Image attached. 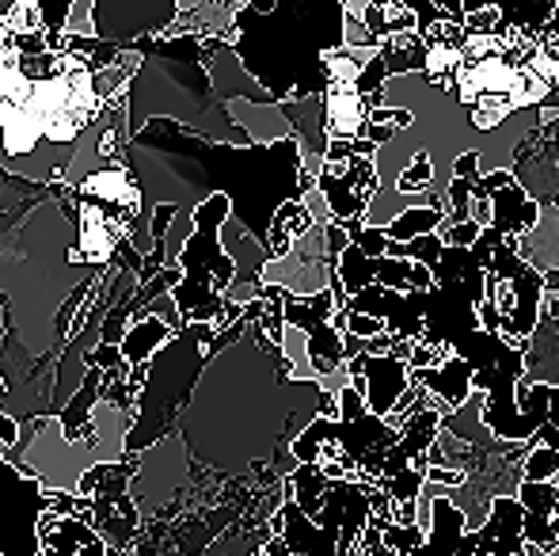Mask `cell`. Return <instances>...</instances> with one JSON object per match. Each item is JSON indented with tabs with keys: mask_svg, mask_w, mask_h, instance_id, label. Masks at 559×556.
Returning <instances> with one entry per match:
<instances>
[{
	"mask_svg": "<svg viewBox=\"0 0 559 556\" xmlns=\"http://www.w3.org/2000/svg\"><path fill=\"white\" fill-rule=\"evenodd\" d=\"M0 27H4L8 35H46V31H43V8H38V0H15V4H8Z\"/></svg>",
	"mask_w": 559,
	"mask_h": 556,
	"instance_id": "4dcf8cb0",
	"label": "cell"
},
{
	"mask_svg": "<svg viewBox=\"0 0 559 556\" xmlns=\"http://www.w3.org/2000/svg\"><path fill=\"white\" fill-rule=\"evenodd\" d=\"M377 527V522H373ZM381 530V537H384V545H389L396 556H412V553H419L423 545H427V530L423 527H396V522H389V527H377Z\"/></svg>",
	"mask_w": 559,
	"mask_h": 556,
	"instance_id": "d6a6232c",
	"label": "cell"
},
{
	"mask_svg": "<svg viewBox=\"0 0 559 556\" xmlns=\"http://www.w3.org/2000/svg\"><path fill=\"white\" fill-rule=\"evenodd\" d=\"M20 438H23V423L12 419V416H0V453L15 450V446H20Z\"/></svg>",
	"mask_w": 559,
	"mask_h": 556,
	"instance_id": "f35d334b",
	"label": "cell"
},
{
	"mask_svg": "<svg viewBox=\"0 0 559 556\" xmlns=\"http://www.w3.org/2000/svg\"><path fill=\"white\" fill-rule=\"evenodd\" d=\"M133 50L141 54L138 76L126 88L130 104V134L138 138L148 122L171 119L191 138L214 141V145L248 149L251 138L236 127L228 107L217 99L206 66V43L191 35L179 38H145Z\"/></svg>",
	"mask_w": 559,
	"mask_h": 556,
	"instance_id": "5b68a950",
	"label": "cell"
},
{
	"mask_svg": "<svg viewBox=\"0 0 559 556\" xmlns=\"http://www.w3.org/2000/svg\"><path fill=\"white\" fill-rule=\"evenodd\" d=\"M317 229V217H312V210L301 202H286V206L274 214L271 222V237H266V256L274 260H286L289 252H294V245L301 237H309V233Z\"/></svg>",
	"mask_w": 559,
	"mask_h": 556,
	"instance_id": "cb8c5ba5",
	"label": "cell"
},
{
	"mask_svg": "<svg viewBox=\"0 0 559 556\" xmlns=\"http://www.w3.org/2000/svg\"><path fill=\"white\" fill-rule=\"evenodd\" d=\"M525 484H559V450H552V446H530Z\"/></svg>",
	"mask_w": 559,
	"mask_h": 556,
	"instance_id": "1f68e13d",
	"label": "cell"
},
{
	"mask_svg": "<svg viewBox=\"0 0 559 556\" xmlns=\"http://www.w3.org/2000/svg\"><path fill=\"white\" fill-rule=\"evenodd\" d=\"M377 54L369 50H350V46H338V50L328 54V84H358L366 66L373 61Z\"/></svg>",
	"mask_w": 559,
	"mask_h": 556,
	"instance_id": "f546056e",
	"label": "cell"
},
{
	"mask_svg": "<svg viewBox=\"0 0 559 556\" xmlns=\"http://www.w3.org/2000/svg\"><path fill=\"white\" fill-rule=\"evenodd\" d=\"M126 168L141 184V222L130 229V248L148 260L153 252V214L176 206V222L164 240V268H179L187 240L194 237V210L214 194L233 202V222H240L266 248L271 222L286 202H301L317 191L305 171L301 145L286 138L278 145H214L191 138L171 119H156L126 149Z\"/></svg>",
	"mask_w": 559,
	"mask_h": 556,
	"instance_id": "6da1fadb",
	"label": "cell"
},
{
	"mask_svg": "<svg viewBox=\"0 0 559 556\" xmlns=\"http://www.w3.org/2000/svg\"><path fill=\"white\" fill-rule=\"evenodd\" d=\"M38 8H43V31L46 35H66L73 0H38Z\"/></svg>",
	"mask_w": 559,
	"mask_h": 556,
	"instance_id": "e575fe53",
	"label": "cell"
},
{
	"mask_svg": "<svg viewBox=\"0 0 559 556\" xmlns=\"http://www.w3.org/2000/svg\"><path fill=\"white\" fill-rule=\"evenodd\" d=\"M530 446H552V450H559V389L552 393V416H548V427L540 430Z\"/></svg>",
	"mask_w": 559,
	"mask_h": 556,
	"instance_id": "8d00e7d4",
	"label": "cell"
},
{
	"mask_svg": "<svg viewBox=\"0 0 559 556\" xmlns=\"http://www.w3.org/2000/svg\"><path fill=\"white\" fill-rule=\"evenodd\" d=\"M438 237H442L445 248H472L484 237V229H479L476 222H464V225H453V229H438Z\"/></svg>",
	"mask_w": 559,
	"mask_h": 556,
	"instance_id": "d590c367",
	"label": "cell"
},
{
	"mask_svg": "<svg viewBox=\"0 0 559 556\" xmlns=\"http://www.w3.org/2000/svg\"><path fill=\"white\" fill-rule=\"evenodd\" d=\"M392 191L404 194V199H423V194L445 191L442 176H438L435 153H430V149H415V153L404 161V168H400V176H396V184H392Z\"/></svg>",
	"mask_w": 559,
	"mask_h": 556,
	"instance_id": "4316f807",
	"label": "cell"
},
{
	"mask_svg": "<svg viewBox=\"0 0 559 556\" xmlns=\"http://www.w3.org/2000/svg\"><path fill=\"white\" fill-rule=\"evenodd\" d=\"M350 248L343 225H317L309 237L294 245L286 260H274L263 268V286H278L294 297H317L335 286V271L343 252Z\"/></svg>",
	"mask_w": 559,
	"mask_h": 556,
	"instance_id": "30bf717a",
	"label": "cell"
},
{
	"mask_svg": "<svg viewBox=\"0 0 559 556\" xmlns=\"http://www.w3.org/2000/svg\"><path fill=\"white\" fill-rule=\"evenodd\" d=\"M324 127L332 141H361L369 130V104L358 84H332L324 92Z\"/></svg>",
	"mask_w": 559,
	"mask_h": 556,
	"instance_id": "ffe728a7",
	"label": "cell"
},
{
	"mask_svg": "<svg viewBox=\"0 0 559 556\" xmlns=\"http://www.w3.org/2000/svg\"><path fill=\"white\" fill-rule=\"evenodd\" d=\"M179 20V0H96V38L118 50L160 38Z\"/></svg>",
	"mask_w": 559,
	"mask_h": 556,
	"instance_id": "4fadbf2b",
	"label": "cell"
},
{
	"mask_svg": "<svg viewBox=\"0 0 559 556\" xmlns=\"http://www.w3.org/2000/svg\"><path fill=\"white\" fill-rule=\"evenodd\" d=\"M358 556H361V553H358Z\"/></svg>",
	"mask_w": 559,
	"mask_h": 556,
	"instance_id": "60d3db41",
	"label": "cell"
},
{
	"mask_svg": "<svg viewBox=\"0 0 559 556\" xmlns=\"http://www.w3.org/2000/svg\"><path fill=\"white\" fill-rule=\"evenodd\" d=\"M38 542H43V556H81L92 542H104V537L84 519H58L53 511H46Z\"/></svg>",
	"mask_w": 559,
	"mask_h": 556,
	"instance_id": "603a6c76",
	"label": "cell"
},
{
	"mask_svg": "<svg viewBox=\"0 0 559 556\" xmlns=\"http://www.w3.org/2000/svg\"><path fill=\"white\" fill-rule=\"evenodd\" d=\"M138 423V412H122L99 401L92 412V435L81 442H69L61 419H43V430L23 453L20 473L27 481H38L46 492H66L76 496L81 481L99 465H118L126 461V446H130V430Z\"/></svg>",
	"mask_w": 559,
	"mask_h": 556,
	"instance_id": "52a82bcc",
	"label": "cell"
},
{
	"mask_svg": "<svg viewBox=\"0 0 559 556\" xmlns=\"http://www.w3.org/2000/svg\"><path fill=\"white\" fill-rule=\"evenodd\" d=\"M263 556H294V553H289V545L282 542V537H271V542L263 545Z\"/></svg>",
	"mask_w": 559,
	"mask_h": 556,
	"instance_id": "ab89813d",
	"label": "cell"
},
{
	"mask_svg": "<svg viewBox=\"0 0 559 556\" xmlns=\"http://www.w3.org/2000/svg\"><path fill=\"white\" fill-rule=\"evenodd\" d=\"M194 458L179 435L156 442L138 458V473L130 481V499L138 507L141 522H153L191 488Z\"/></svg>",
	"mask_w": 559,
	"mask_h": 556,
	"instance_id": "8fae6325",
	"label": "cell"
},
{
	"mask_svg": "<svg viewBox=\"0 0 559 556\" xmlns=\"http://www.w3.org/2000/svg\"><path fill=\"white\" fill-rule=\"evenodd\" d=\"M346 46H350V50H369V54L381 50V43L369 35L366 20H361L358 0H346Z\"/></svg>",
	"mask_w": 559,
	"mask_h": 556,
	"instance_id": "836d02e7",
	"label": "cell"
},
{
	"mask_svg": "<svg viewBox=\"0 0 559 556\" xmlns=\"http://www.w3.org/2000/svg\"><path fill=\"white\" fill-rule=\"evenodd\" d=\"M282 492L301 507L309 519H317L328 504V492H332V481L320 473L317 465H297V473L289 481H282Z\"/></svg>",
	"mask_w": 559,
	"mask_h": 556,
	"instance_id": "f1b7e54d",
	"label": "cell"
},
{
	"mask_svg": "<svg viewBox=\"0 0 559 556\" xmlns=\"http://www.w3.org/2000/svg\"><path fill=\"white\" fill-rule=\"evenodd\" d=\"M76 191L53 194L20 229L0 233V294L8 297V335L20 340L35 358H58L53 324L69 297L96 282L76 256Z\"/></svg>",
	"mask_w": 559,
	"mask_h": 556,
	"instance_id": "3957f363",
	"label": "cell"
},
{
	"mask_svg": "<svg viewBox=\"0 0 559 556\" xmlns=\"http://www.w3.org/2000/svg\"><path fill=\"white\" fill-rule=\"evenodd\" d=\"M217 332L214 324H187L183 332L171 335V343L148 363V381L138 401V423L130 430L126 458H141L156 442L171 438L179 430L187 404L199 389L202 374L210 366V347Z\"/></svg>",
	"mask_w": 559,
	"mask_h": 556,
	"instance_id": "8992f818",
	"label": "cell"
},
{
	"mask_svg": "<svg viewBox=\"0 0 559 556\" xmlns=\"http://www.w3.org/2000/svg\"><path fill=\"white\" fill-rule=\"evenodd\" d=\"M412 378L419 381V386H427V393L435 397L438 404H445L449 416H453V412H461L464 404H468V397L476 393V389H472L476 370H472L461 355H453L445 366H438V370H423V374H412Z\"/></svg>",
	"mask_w": 559,
	"mask_h": 556,
	"instance_id": "44dd1931",
	"label": "cell"
},
{
	"mask_svg": "<svg viewBox=\"0 0 559 556\" xmlns=\"http://www.w3.org/2000/svg\"><path fill=\"white\" fill-rule=\"evenodd\" d=\"M228 217H233V202L225 194H214L194 210V237L187 240L183 256H179L183 282L171 289L187 324H214L236 282V260L222 245V229Z\"/></svg>",
	"mask_w": 559,
	"mask_h": 556,
	"instance_id": "ba28073f",
	"label": "cell"
},
{
	"mask_svg": "<svg viewBox=\"0 0 559 556\" xmlns=\"http://www.w3.org/2000/svg\"><path fill=\"white\" fill-rule=\"evenodd\" d=\"M76 194L96 202V206H104L107 214H115L126 229H133V225L141 222V184L122 164H104L99 171H92Z\"/></svg>",
	"mask_w": 559,
	"mask_h": 556,
	"instance_id": "e0dca14e",
	"label": "cell"
},
{
	"mask_svg": "<svg viewBox=\"0 0 559 556\" xmlns=\"http://www.w3.org/2000/svg\"><path fill=\"white\" fill-rule=\"evenodd\" d=\"M324 401V386L297 381L282 347L251 324L240 343L210 358L176 435L202 469L243 476L271 469L278 450H294L320 419Z\"/></svg>",
	"mask_w": 559,
	"mask_h": 556,
	"instance_id": "7a4b0ae2",
	"label": "cell"
},
{
	"mask_svg": "<svg viewBox=\"0 0 559 556\" xmlns=\"http://www.w3.org/2000/svg\"><path fill=\"white\" fill-rule=\"evenodd\" d=\"M479 187L491 194V206H495L491 229L499 233L502 240H525L540 225V217H545V206L530 199V191L518 184V176L510 168L484 171Z\"/></svg>",
	"mask_w": 559,
	"mask_h": 556,
	"instance_id": "2e32d148",
	"label": "cell"
},
{
	"mask_svg": "<svg viewBox=\"0 0 559 556\" xmlns=\"http://www.w3.org/2000/svg\"><path fill=\"white\" fill-rule=\"evenodd\" d=\"M15 54L20 58H43V54H50V46H46V35H15Z\"/></svg>",
	"mask_w": 559,
	"mask_h": 556,
	"instance_id": "74e56055",
	"label": "cell"
},
{
	"mask_svg": "<svg viewBox=\"0 0 559 556\" xmlns=\"http://www.w3.org/2000/svg\"><path fill=\"white\" fill-rule=\"evenodd\" d=\"M358 12L377 43L407 35V31H419V15H415L404 0H358Z\"/></svg>",
	"mask_w": 559,
	"mask_h": 556,
	"instance_id": "d4e9b609",
	"label": "cell"
},
{
	"mask_svg": "<svg viewBox=\"0 0 559 556\" xmlns=\"http://www.w3.org/2000/svg\"><path fill=\"white\" fill-rule=\"evenodd\" d=\"M346 46V0H248L236 4L233 50L274 104L324 96L328 54Z\"/></svg>",
	"mask_w": 559,
	"mask_h": 556,
	"instance_id": "277c9868",
	"label": "cell"
},
{
	"mask_svg": "<svg viewBox=\"0 0 559 556\" xmlns=\"http://www.w3.org/2000/svg\"><path fill=\"white\" fill-rule=\"evenodd\" d=\"M545 275L518 256V240H502L487 263V301L479 305V328L525 351L545 317Z\"/></svg>",
	"mask_w": 559,
	"mask_h": 556,
	"instance_id": "9c48e42d",
	"label": "cell"
},
{
	"mask_svg": "<svg viewBox=\"0 0 559 556\" xmlns=\"http://www.w3.org/2000/svg\"><path fill=\"white\" fill-rule=\"evenodd\" d=\"M449 206H412V210H400L389 225H384V237L392 245H412L419 237H430L445 225Z\"/></svg>",
	"mask_w": 559,
	"mask_h": 556,
	"instance_id": "83f0119b",
	"label": "cell"
},
{
	"mask_svg": "<svg viewBox=\"0 0 559 556\" xmlns=\"http://www.w3.org/2000/svg\"><path fill=\"white\" fill-rule=\"evenodd\" d=\"M346 374H350V389H358L366 409L384 423L412 389V366L392 355H358L346 363Z\"/></svg>",
	"mask_w": 559,
	"mask_h": 556,
	"instance_id": "9a60e30c",
	"label": "cell"
},
{
	"mask_svg": "<svg viewBox=\"0 0 559 556\" xmlns=\"http://www.w3.org/2000/svg\"><path fill=\"white\" fill-rule=\"evenodd\" d=\"M278 107L289 119V127H294L297 145H301L305 171H309L312 179H320V171H324V164H328V145H332L328 127H324V96L301 99V104H278Z\"/></svg>",
	"mask_w": 559,
	"mask_h": 556,
	"instance_id": "d6986e66",
	"label": "cell"
},
{
	"mask_svg": "<svg viewBox=\"0 0 559 556\" xmlns=\"http://www.w3.org/2000/svg\"><path fill=\"white\" fill-rule=\"evenodd\" d=\"M228 115L251 138V145H278V141L294 138V127L278 104H228Z\"/></svg>",
	"mask_w": 559,
	"mask_h": 556,
	"instance_id": "7402d4cb",
	"label": "cell"
},
{
	"mask_svg": "<svg viewBox=\"0 0 559 556\" xmlns=\"http://www.w3.org/2000/svg\"><path fill=\"white\" fill-rule=\"evenodd\" d=\"M317 187L328 199V210H332L335 225L366 222L369 206H373L377 194H381V171H377V161L350 156V161H343V164H324Z\"/></svg>",
	"mask_w": 559,
	"mask_h": 556,
	"instance_id": "5bb4252c",
	"label": "cell"
},
{
	"mask_svg": "<svg viewBox=\"0 0 559 556\" xmlns=\"http://www.w3.org/2000/svg\"><path fill=\"white\" fill-rule=\"evenodd\" d=\"M50 511V492L27 481L0 453V556H43L38 527Z\"/></svg>",
	"mask_w": 559,
	"mask_h": 556,
	"instance_id": "7c38bea8",
	"label": "cell"
},
{
	"mask_svg": "<svg viewBox=\"0 0 559 556\" xmlns=\"http://www.w3.org/2000/svg\"><path fill=\"white\" fill-rule=\"evenodd\" d=\"M427 43H423L419 31H407V35L384 38L381 43V58L389 66V81H400V76H423L427 73Z\"/></svg>",
	"mask_w": 559,
	"mask_h": 556,
	"instance_id": "484cf974",
	"label": "cell"
},
{
	"mask_svg": "<svg viewBox=\"0 0 559 556\" xmlns=\"http://www.w3.org/2000/svg\"><path fill=\"white\" fill-rule=\"evenodd\" d=\"M552 386L559 389V297H545V317L525 347V378L518 389Z\"/></svg>",
	"mask_w": 559,
	"mask_h": 556,
	"instance_id": "ac0fdd59",
	"label": "cell"
}]
</instances>
